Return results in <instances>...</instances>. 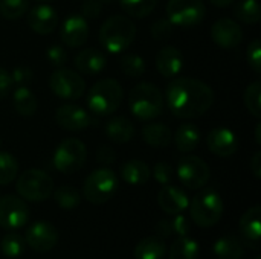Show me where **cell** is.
Segmentation results:
<instances>
[{
  "instance_id": "1",
  "label": "cell",
  "mask_w": 261,
  "mask_h": 259,
  "mask_svg": "<svg viewBox=\"0 0 261 259\" xmlns=\"http://www.w3.org/2000/svg\"><path fill=\"white\" fill-rule=\"evenodd\" d=\"M165 101L170 111L180 119L203 116L214 102L213 89L200 79L176 78L165 89Z\"/></svg>"
},
{
  "instance_id": "2",
  "label": "cell",
  "mask_w": 261,
  "mask_h": 259,
  "mask_svg": "<svg viewBox=\"0 0 261 259\" xmlns=\"http://www.w3.org/2000/svg\"><path fill=\"white\" fill-rule=\"evenodd\" d=\"M136 37V26L127 15H110L99 27V43L110 53H121Z\"/></svg>"
},
{
  "instance_id": "3",
  "label": "cell",
  "mask_w": 261,
  "mask_h": 259,
  "mask_svg": "<svg viewBox=\"0 0 261 259\" xmlns=\"http://www.w3.org/2000/svg\"><path fill=\"white\" fill-rule=\"evenodd\" d=\"M128 108L141 121H151L164 110V93L151 82H139L128 93Z\"/></svg>"
},
{
  "instance_id": "4",
  "label": "cell",
  "mask_w": 261,
  "mask_h": 259,
  "mask_svg": "<svg viewBox=\"0 0 261 259\" xmlns=\"http://www.w3.org/2000/svg\"><path fill=\"white\" fill-rule=\"evenodd\" d=\"M124 90L113 78H104L93 84L87 95V107L98 116L113 114L122 104Z\"/></svg>"
},
{
  "instance_id": "5",
  "label": "cell",
  "mask_w": 261,
  "mask_h": 259,
  "mask_svg": "<svg viewBox=\"0 0 261 259\" xmlns=\"http://www.w3.org/2000/svg\"><path fill=\"white\" fill-rule=\"evenodd\" d=\"M191 220L203 229L216 226L223 215L225 206L220 194L214 189H203L190 202Z\"/></svg>"
},
{
  "instance_id": "6",
  "label": "cell",
  "mask_w": 261,
  "mask_h": 259,
  "mask_svg": "<svg viewBox=\"0 0 261 259\" xmlns=\"http://www.w3.org/2000/svg\"><path fill=\"white\" fill-rule=\"evenodd\" d=\"M15 189L20 198L24 202L40 203L52 197L54 180L47 172L41 169H26L18 176Z\"/></svg>"
},
{
  "instance_id": "7",
  "label": "cell",
  "mask_w": 261,
  "mask_h": 259,
  "mask_svg": "<svg viewBox=\"0 0 261 259\" xmlns=\"http://www.w3.org/2000/svg\"><path fill=\"white\" fill-rule=\"evenodd\" d=\"M118 191V177L112 169L101 168L87 176L83 185V195L92 205L107 203Z\"/></svg>"
},
{
  "instance_id": "8",
  "label": "cell",
  "mask_w": 261,
  "mask_h": 259,
  "mask_svg": "<svg viewBox=\"0 0 261 259\" xmlns=\"http://www.w3.org/2000/svg\"><path fill=\"white\" fill-rule=\"evenodd\" d=\"M87 159L86 145L75 137L64 139L54 151V166L61 174H73L78 172Z\"/></svg>"
},
{
  "instance_id": "9",
  "label": "cell",
  "mask_w": 261,
  "mask_h": 259,
  "mask_svg": "<svg viewBox=\"0 0 261 259\" xmlns=\"http://www.w3.org/2000/svg\"><path fill=\"white\" fill-rule=\"evenodd\" d=\"M206 8L202 0H168L167 15L173 26L194 27L203 21Z\"/></svg>"
},
{
  "instance_id": "10",
  "label": "cell",
  "mask_w": 261,
  "mask_h": 259,
  "mask_svg": "<svg viewBox=\"0 0 261 259\" xmlns=\"http://www.w3.org/2000/svg\"><path fill=\"white\" fill-rule=\"evenodd\" d=\"M49 87L57 98L66 101L80 99L86 92V82L83 76L67 67H60L50 75Z\"/></svg>"
},
{
  "instance_id": "11",
  "label": "cell",
  "mask_w": 261,
  "mask_h": 259,
  "mask_svg": "<svg viewBox=\"0 0 261 259\" xmlns=\"http://www.w3.org/2000/svg\"><path fill=\"white\" fill-rule=\"evenodd\" d=\"M176 174L179 182L193 191L203 188L211 177L208 163L197 156H184L177 163Z\"/></svg>"
},
{
  "instance_id": "12",
  "label": "cell",
  "mask_w": 261,
  "mask_h": 259,
  "mask_svg": "<svg viewBox=\"0 0 261 259\" xmlns=\"http://www.w3.org/2000/svg\"><path fill=\"white\" fill-rule=\"evenodd\" d=\"M29 220V208L26 202L17 195L0 197V227L17 231L24 227Z\"/></svg>"
},
{
  "instance_id": "13",
  "label": "cell",
  "mask_w": 261,
  "mask_h": 259,
  "mask_svg": "<svg viewBox=\"0 0 261 259\" xmlns=\"http://www.w3.org/2000/svg\"><path fill=\"white\" fill-rule=\"evenodd\" d=\"M26 246L37 253H46L52 250L58 243V231L47 221H37L31 224L24 235Z\"/></svg>"
},
{
  "instance_id": "14",
  "label": "cell",
  "mask_w": 261,
  "mask_h": 259,
  "mask_svg": "<svg viewBox=\"0 0 261 259\" xmlns=\"http://www.w3.org/2000/svg\"><path fill=\"white\" fill-rule=\"evenodd\" d=\"M211 38L219 47L232 50L243 41V31L237 21L231 18H219L211 27Z\"/></svg>"
},
{
  "instance_id": "15",
  "label": "cell",
  "mask_w": 261,
  "mask_h": 259,
  "mask_svg": "<svg viewBox=\"0 0 261 259\" xmlns=\"http://www.w3.org/2000/svg\"><path fill=\"white\" fill-rule=\"evenodd\" d=\"M260 217H261V208L258 205L249 208L239 221V231H240V240L242 243L252 249V250H258L261 246V227H260Z\"/></svg>"
},
{
  "instance_id": "16",
  "label": "cell",
  "mask_w": 261,
  "mask_h": 259,
  "mask_svg": "<svg viewBox=\"0 0 261 259\" xmlns=\"http://www.w3.org/2000/svg\"><path fill=\"white\" fill-rule=\"evenodd\" d=\"M55 122L67 131H81L93 124L92 116L75 104H64L55 113Z\"/></svg>"
},
{
  "instance_id": "17",
  "label": "cell",
  "mask_w": 261,
  "mask_h": 259,
  "mask_svg": "<svg viewBox=\"0 0 261 259\" xmlns=\"http://www.w3.org/2000/svg\"><path fill=\"white\" fill-rule=\"evenodd\" d=\"M60 38L67 47H80L89 38V24L87 20L80 14L69 15L60 29Z\"/></svg>"
},
{
  "instance_id": "18",
  "label": "cell",
  "mask_w": 261,
  "mask_h": 259,
  "mask_svg": "<svg viewBox=\"0 0 261 259\" xmlns=\"http://www.w3.org/2000/svg\"><path fill=\"white\" fill-rule=\"evenodd\" d=\"M208 148L217 157H231L239 150V139L236 133L225 127H217L210 131L206 137Z\"/></svg>"
},
{
  "instance_id": "19",
  "label": "cell",
  "mask_w": 261,
  "mask_h": 259,
  "mask_svg": "<svg viewBox=\"0 0 261 259\" xmlns=\"http://www.w3.org/2000/svg\"><path fill=\"white\" fill-rule=\"evenodd\" d=\"M57 24H58V14L50 5L40 3L31 8L28 14V26L34 32L40 35H47L54 32Z\"/></svg>"
},
{
  "instance_id": "20",
  "label": "cell",
  "mask_w": 261,
  "mask_h": 259,
  "mask_svg": "<svg viewBox=\"0 0 261 259\" xmlns=\"http://www.w3.org/2000/svg\"><path fill=\"white\" fill-rule=\"evenodd\" d=\"M158 205L165 214L179 215L188 209L190 198L184 189L173 185H164L158 194Z\"/></svg>"
},
{
  "instance_id": "21",
  "label": "cell",
  "mask_w": 261,
  "mask_h": 259,
  "mask_svg": "<svg viewBox=\"0 0 261 259\" xmlns=\"http://www.w3.org/2000/svg\"><path fill=\"white\" fill-rule=\"evenodd\" d=\"M156 69L164 78H176L184 69V55L174 46H164L156 55Z\"/></svg>"
},
{
  "instance_id": "22",
  "label": "cell",
  "mask_w": 261,
  "mask_h": 259,
  "mask_svg": "<svg viewBox=\"0 0 261 259\" xmlns=\"http://www.w3.org/2000/svg\"><path fill=\"white\" fill-rule=\"evenodd\" d=\"M107 58L106 55L98 49H84L75 56V67L80 73L95 76L101 73L106 69Z\"/></svg>"
},
{
  "instance_id": "23",
  "label": "cell",
  "mask_w": 261,
  "mask_h": 259,
  "mask_svg": "<svg viewBox=\"0 0 261 259\" xmlns=\"http://www.w3.org/2000/svg\"><path fill=\"white\" fill-rule=\"evenodd\" d=\"M104 134L109 140L115 143L130 142L135 136V125L130 119L124 116H115L109 119L104 125Z\"/></svg>"
},
{
  "instance_id": "24",
  "label": "cell",
  "mask_w": 261,
  "mask_h": 259,
  "mask_svg": "<svg viewBox=\"0 0 261 259\" xmlns=\"http://www.w3.org/2000/svg\"><path fill=\"white\" fill-rule=\"evenodd\" d=\"M202 133L197 125L194 124H180L173 134L176 148L182 153H191L194 151L200 143Z\"/></svg>"
},
{
  "instance_id": "25",
  "label": "cell",
  "mask_w": 261,
  "mask_h": 259,
  "mask_svg": "<svg viewBox=\"0 0 261 259\" xmlns=\"http://www.w3.org/2000/svg\"><path fill=\"white\" fill-rule=\"evenodd\" d=\"M141 133L145 143L154 148H165L173 140V131L161 122L145 124Z\"/></svg>"
},
{
  "instance_id": "26",
  "label": "cell",
  "mask_w": 261,
  "mask_h": 259,
  "mask_svg": "<svg viewBox=\"0 0 261 259\" xmlns=\"http://www.w3.org/2000/svg\"><path fill=\"white\" fill-rule=\"evenodd\" d=\"M121 176H122L124 182H127L128 185L141 186V185H145L150 180L151 169L145 162L133 159V160H128L127 163L122 165Z\"/></svg>"
},
{
  "instance_id": "27",
  "label": "cell",
  "mask_w": 261,
  "mask_h": 259,
  "mask_svg": "<svg viewBox=\"0 0 261 259\" xmlns=\"http://www.w3.org/2000/svg\"><path fill=\"white\" fill-rule=\"evenodd\" d=\"M167 244L162 237H147L135 247V259H164Z\"/></svg>"
},
{
  "instance_id": "28",
  "label": "cell",
  "mask_w": 261,
  "mask_h": 259,
  "mask_svg": "<svg viewBox=\"0 0 261 259\" xmlns=\"http://www.w3.org/2000/svg\"><path fill=\"white\" fill-rule=\"evenodd\" d=\"M214 253L217 259H242L245 253V246L240 238L234 235H225L216 241Z\"/></svg>"
},
{
  "instance_id": "29",
  "label": "cell",
  "mask_w": 261,
  "mask_h": 259,
  "mask_svg": "<svg viewBox=\"0 0 261 259\" xmlns=\"http://www.w3.org/2000/svg\"><path fill=\"white\" fill-rule=\"evenodd\" d=\"M12 101H14V108L20 116L29 118V116L35 114L38 102H37V98L32 93V90L28 89L26 85H18L14 90Z\"/></svg>"
},
{
  "instance_id": "30",
  "label": "cell",
  "mask_w": 261,
  "mask_h": 259,
  "mask_svg": "<svg viewBox=\"0 0 261 259\" xmlns=\"http://www.w3.org/2000/svg\"><path fill=\"white\" fill-rule=\"evenodd\" d=\"M200 256V246L196 240L180 235L170 247V259H199Z\"/></svg>"
},
{
  "instance_id": "31",
  "label": "cell",
  "mask_w": 261,
  "mask_h": 259,
  "mask_svg": "<svg viewBox=\"0 0 261 259\" xmlns=\"http://www.w3.org/2000/svg\"><path fill=\"white\" fill-rule=\"evenodd\" d=\"M234 15L245 24H257L261 18L258 0H240L234 6Z\"/></svg>"
},
{
  "instance_id": "32",
  "label": "cell",
  "mask_w": 261,
  "mask_h": 259,
  "mask_svg": "<svg viewBox=\"0 0 261 259\" xmlns=\"http://www.w3.org/2000/svg\"><path fill=\"white\" fill-rule=\"evenodd\" d=\"M57 205L61 208V209H66V211H70V209H75L80 206V202H81V195L78 192L76 188L73 186H60L58 189H55L52 192Z\"/></svg>"
},
{
  "instance_id": "33",
  "label": "cell",
  "mask_w": 261,
  "mask_h": 259,
  "mask_svg": "<svg viewBox=\"0 0 261 259\" xmlns=\"http://www.w3.org/2000/svg\"><path fill=\"white\" fill-rule=\"evenodd\" d=\"M18 172L17 159L6 151H0V186L12 183Z\"/></svg>"
},
{
  "instance_id": "34",
  "label": "cell",
  "mask_w": 261,
  "mask_h": 259,
  "mask_svg": "<svg viewBox=\"0 0 261 259\" xmlns=\"http://www.w3.org/2000/svg\"><path fill=\"white\" fill-rule=\"evenodd\" d=\"M0 249H2V253L8 258L14 259L18 258L23 255L24 249H26V241L21 235H17V234H8L6 237L2 238V243H0Z\"/></svg>"
},
{
  "instance_id": "35",
  "label": "cell",
  "mask_w": 261,
  "mask_h": 259,
  "mask_svg": "<svg viewBox=\"0 0 261 259\" xmlns=\"http://www.w3.org/2000/svg\"><path fill=\"white\" fill-rule=\"evenodd\" d=\"M243 102L248 108V111L260 119L261 118V82L260 81H255L252 84H249L245 90V95H243Z\"/></svg>"
},
{
  "instance_id": "36",
  "label": "cell",
  "mask_w": 261,
  "mask_h": 259,
  "mask_svg": "<svg viewBox=\"0 0 261 259\" xmlns=\"http://www.w3.org/2000/svg\"><path fill=\"white\" fill-rule=\"evenodd\" d=\"M121 70L124 75L130 76V78H139L145 73L147 66L142 56L136 55V53H127L121 58Z\"/></svg>"
},
{
  "instance_id": "37",
  "label": "cell",
  "mask_w": 261,
  "mask_h": 259,
  "mask_svg": "<svg viewBox=\"0 0 261 259\" xmlns=\"http://www.w3.org/2000/svg\"><path fill=\"white\" fill-rule=\"evenodd\" d=\"M158 0H119L122 9L135 18L147 17L156 6Z\"/></svg>"
},
{
  "instance_id": "38",
  "label": "cell",
  "mask_w": 261,
  "mask_h": 259,
  "mask_svg": "<svg viewBox=\"0 0 261 259\" xmlns=\"http://www.w3.org/2000/svg\"><path fill=\"white\" fill-rule=\"evenodd\" d=\"M28 0H0V15L6 20H17L28 14Z\"/></svg>"
},
{
  "instance_id": "39",
  "label": "cell",
  "mask_w": 261,
  "mask_h": 259,
  "mask_svg": "<svg viewBox=\"0 0 261 259\" xmlns=\"http://www.w3.org/2000/svg\"><path fill=\"white\" fill-rule=\"evenodd\" d=\"M246 58L249 63V67L257 73H261V41L260 38H254L246 50Z\"/></svg>"
},
{
  "instance_id": "40",
  "label": "cell",
  "mask_w": 261,
  "mask_h": 259,
  "mask_svg": "<svg viewBox=\"0 0 261 259\" xmlns=\"http://www.w3.org/2000/svg\"><path fill=\"white\" fill-rule=\"evenodd\" d=\"M153 176H154L156 182L161 183L162 186L164 185H170L171 180H173V176H174V169L167 162H159L153 168Z\"/></svg>"
},
{
  "instance_id": "41",
  "label": "cell",
  "mask_w": 261,
  "mask_h": 259,
  "mask_svg": "<svg viewBox=\"0 0 261 259\" xmlns=\"http://www.w3.org/2000/svg\"><path fill=\"white\" fill-rule=\"evenodd\" d=\"M171 34H173V23L168 18L158 20L151 26V35L154 37V40H167L171 37Z\"/></svg>"
},
{
  "instance_id": "42",
  "label": "cell",
  "mask_w": 261,
  "mask_h": 259,
  "mask_svg": "<svg viewBox=\"0 0 261 259\" xmlns=\"http://www.w3.org/2000/svg\"><path fill=\"white\" fill-rule=\"evenodd\" d=\"M46 58L47 61L55 66V67H63L67 61V52L61 47V46H50L46 52Z\"/></svg>"
},
{
  "instance_id": "43",
  "label": "cell",
  "mask_w": 261,
  "mask_h": 259,
  "mask_svg": "<svg viewBox=\"0 0 261 259\" xmlns=\"http://www.w3.org/2000/svg\"><path fill=\"white\" fill-rule=\"evenodd\" d=\"M11 78H12V82L17 85H28L32 82V78H34L32 69H29L26 66H18L12 70Z\"/></svg>"
},
{
  "instance_id": "44",
  "label": "cell",
  "mask_w": 261,
  "mask_h": 259,
  "mask_svg": "<svg viewBox=\"0 0 261 259\" xmlns=\"http://www.w3.org/2000/svg\"><path fill=\"white\" fill-rule=\"evenodd\" d=\"M102 6L99 0H86L81 5V15L84 18H96L102 12Z\"/></svg>"
},
{
  "instance_id": "45",
  "label": "cell",
  "mask_w": 261,
  "mask_h": 259,
  "mask_svg": "<svg viewBox=\"0 0 261 259\" xmlns=\"http://www.w3.org/2000/svg\"><path fill=\"white\" fill-rule=\"evenodd\" d=\"M12 85H14V82H12L11 73L6 69L0 67V99H3L9 93Z\"/></svg>"
},
{
  "instance_id": "46",
  "label": "cell",
  "mask_w": 261,
  "mask_h": 259,
  "mask_svg": "<svg viewBox=\"0 0 261 259\" xmlns=\"http://www.w3.org/2000/svg\"><path fill=\"white\" fill-rule=\"evenodd\" d=\"M96 157H98V162H99V163L109 165V163L115 162V159H116V154H115V151H113L110 147L104 145V147H101V148L98 150V154H96Z\"/></svg>"
},
{
  "instance_id": "47",
  "label": "cell",
  "mask_w": 261,
  "mask_h": 259,
  "mask_svg": "<svg viewBox=\"0 0 261 259\" xmlns=\"http://www.w3.org/2000/svg\"><path fill=\"white\" fill-rule=\"evenodd\" d=\"M251 171L254 172V176H255V179H260L261 177V153L260 151H257L255 154H254V157H252V160H251Z\"/></svg>"
},
{
  "instance_id": "48",
  "label": "cell",
  "mask_w": 261,
  "mask_h": 259,
  "mask_svg": "<svg viewBox=\"0 0 261 259\" xmlns=\"http://www.w3.org/2000/svg\"><path fill=\"white\" fill-rule=\"evenodd\" d=\"M210 2L217 8H225V6H229L231 3H234L236 0H210Z\"/></svg>"
},
{
  "instance_id": "49",
  "label": "cell",
  "mask_w": 261,
  "mask_h": 259,
  "mask_svg": "<svg viewBox=\"0 0 261 259\" xmlns=\"http://www.w3.org/2000/svg\"><path fill=\"white\" fill-rule=\"evenodd\" d=\"M260 133H261V124H257V127H255V139H257V143H261Z\"/></svg>"
},
{
  "instance_id": "50",
  "label": "cell",
  "mask_w": 261,
  "mask_h": 259,
  "mask_svg": "<svg viewBox=\"0 0 261 259\" xmlns=\"http://www.w3.org/2000/svg\"><path fill=\"white\" fill-rule=\"evenodd\" d=\"M99 2H101V3H102V5H104V3H112V2H113V0H99Z\"/></svg>"
},
{
  "instance_id": "51",
  "label": "cell",
  "mask_w": 261,
  "mask_h": 259,
  "mask_svg": "<svg viewBox=\"0 0 261 259\" xmlns=\"http://www.w3.org/2000/svg\"><path fill=\"white\" fill-rule=\"evenodd\" d=\"M37 2H49V0H37Z\"/></svg>"
},
{
  "instance_id": "52",
  "label": "cell",
  "mask_w": 261,
  "mask_h": 259,
  "mask_svg": "<svg viewBox=\"0 0 261 259\" xmlns=\"http://www.w3.org/2000/svg\"><path fill=\"white\" fill-rule=\"evenodd\" d=\"M0 147H2V139H0Z\"/></svg>"
},
{
  "instance_id": "53",
  "label": "cell",
  "mask_w": 261,
  "mask_h": 259,
  "mask_svg": "<svg viewBox=\"0 0 261 259\" xmlns=\"http://www.w3.org/2000/svg\"><path fill=\"white\" fill-rule=\"evenodd\" d=\"M255 259H261V258H260V256H257V258H255Z\"/></svg>"
}]
</instances>
